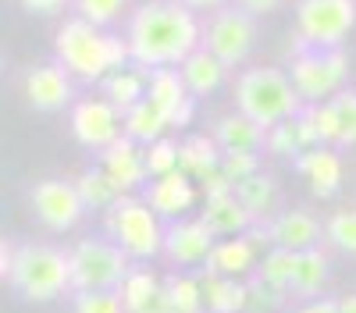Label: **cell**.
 Listing matches in <instances>:
<instances>
[{"instance_id":"obj_1","label":"cell","mask_w":356,"mask_h":313,"mask_svg":"<svg viewBox=\"0 0 356 313\" xmlns=\"http://www.w3.org/2000/svg\"><path fill=\"white\" fill-rule=\"evenodd\" d=\"M125 40L139 68H178L193 50L203 46V25L196 11L178 0H150L132 11Z\"/></svg>"},{"instance_id":"obj_2","label":"cell","mask_w":356,"mask_h":313,"mask_svg":"<svg viewBox=\"0 0 356 313\" xmlns=\"http://www.w3.org/2000/svg\"><path fill=\"white\" fill-rule=\"evenodd\" d=\"M54 50H57V65H65L72 78H82V82H104L111 71H122L132 61L129 40L104 33L100 25L86 22L79 15L57 28Z\"/></svg>"},{"instance_id":"obj_3","label":"cell","mask_w":356,"mask_h":313,"mask_svg":"<svg viewBox=\"0 0 356 313\" xmlns=\"http://www.w3.org/2000/svg\"><path fill=\"white\" fill-rule=\"evenodd\" d=\"M11 292L25 303H54L72 292V260L68 249L47 242H25L15 249V264L8 274Z\"/></svg>"},{"instance_id":"obj_4","label":"cell","mask_w":356,"mask_h":313,"mask_svg":"<svg viewBox=\"0 0 356 313\" xmlns=\"http://www.w3.org/2000/svg\"><path fill=\"white\" fill-rule=\"evenodd\" d=\"M235 110L250 114L264 128H271L303 110V100L292 85V75L275 65H253L235 78Z\"/></svg>"},{"instance_id":"obj_5","label":"cell","mask_w":356,"mask_h":313,"mask_svg":"<svg viewBox=\"0 0 356 313\" xmlns=\"http://www.w3.org/2000/svg\"><path fill=\"white\" fill-rule=\"evenodd\" d=\"M104 232H107L111 242L122 246L132 260H154L157 253H164L168 224L146 199H136L129 192L104 214Z\"/></svg>"},{"instance_id":"obj_6","label":"cell","mask_w":356,"mask_h":313,"mask_svg":"<svg viewBox=\"0 0 356 313\" xmlns=\"http://www.w3.org/2000/svg\"><path fill=\"white\" fill-rule=\"evenodd\" d=\"M68 260H72V292L118 289L132 271V256L111 239H82V242H75L68 249Z\"/></svg>"},{"instance_id":"obj_7","label":"cell","mask_w":356,"mask_h":313,"mask_svg":"<svg viewBox=\"0 0 356 313\" xmlns=\"http://www.w3.org/2000/svg\"><path fill=\"white\" fill-rule=\"evenodd\" d=\"M356 25V0H300L296 50H335Z\"/></svg>"},{"instance_id":"obj_8","label":"cell","mask_w":356,"mask_h":313,"mask_svg":"<svg viewBox=\"0 0 356 313\" xmlns=\"http://www.w3.org/2000/svg\"><path fill=\"white\" fill-rule=\"evenodd\" d=\"M289 75H292V85H296V93H300L303 103L335 100L349 82V57L342 53V46H335V50H296Z\"/></svg>"},{"instance_id":"obj_9","label":"cell","mask_w":356,"mask_h":313,"mask_svg":"<svg viewBox=\"0 0 356 313\" xmlns=\"http://www.w3.org/2000/svg\"><path fill=\"white\" fill-rule=\"evenodd\" d=\"M253 43H257V25L253 15H246L243 8H221L203 25V46L214 57H221L228 68L243 65Z\"/></svg>"},{"instance_id":"obj_10","label":"cell","mask_w":356,"mask_h":313,"mask_svg":"<svg viewBox=\"0 0 356 313\" xmlns=\"http://www.w3.org/2000/svg\"><path fill=\"white\" fill-rule=\"evenodd\" d=\"M29 207H33L36 221L50 232H72V228L82 221L86 203L75 189V182L68 178H43L33 185L29 192Z\"/></svg>"},{"instance_id":"obj_11","label":"cell","mask_w":356,"mask_h":313,"mask_svg":"<svg viewBox=\"0 0 356 313\" xmlns=\"http://www.w3.org/2000/svg\"><path fill=\"white\" fill-rule=\"evenodd\" d=\"M72 135L89 150H107L111 142H118L125 135V118L122 110L111 107L104 96H86L72 103Z\"/></svg>"},{"instance_id":"obj_12","label":"cell","mask_w":356,"mask_h":313,"mask_svg":"<svg viewBox=\"0 0 356 313\" xmlns=\"http://www.w3.org/2000/svg\"><path fill=\"white\" fill-rule=\"evenodd\" d=\"M218 246V235L207 228L203 217L189 221H171L168 232H164V256L175 264V267H196V264H207L211 253Z\"/></svg>"},{"instance_id":"obj_13","label":"cell","mask_w":356,"mask_h":313,"mask_svg":"<svg viewBox=\"0 0 356 313\" xmlns=\"http://www.w3.org/2000/svg\"><path fill=\"white\" fill-rule=\"evenodd\" d=\"M22 93L36 110H65L72 103V71L65 65H33L22 75Z\"/></svg>"},{"instance_id":"obj_14","label":"cell","mask_w":356,"mask_h":313,"mask_svg":"<svg viewBox=\"0 0 356 313\" xmlns=\"http://www.w3.org/2000/svg\"><path fill=\"white\" fill-rule=\"evenodd\" d=\"M150 96L164 114H168V121L171 128H186L193 121V110H196V96L189 93V85L182 78V71L178 68H157L150 71Z\"/></svg>"},{"instance_id":"obj_15","label":"cell","mask_w":356,"mask_h":313,"mask_svg":"<svg viewBox=\"0 0 356 313\" xmlns=\"http://www.w3.org/2000/svg\"><path fill=\"white\" fill-rule=\"evenodd\" d=\"M100 167L118 182V189H122L125 196L150 182V171H146V146H139V142L129 139V135H122L118 142H111L107 150H100Z\"/></svg>"},{"instance_id":"obj_16","label":"cell","mask_w":356,"mask_h":313,"mask_svg":"<svg viewBox=\"0 0 356 313\" xmlns=\"http://www.w3.org/2000/svg\"><path fill=\"white\" fill-rule=\"evenodd\" d=\"M196 182L189 175H182V171H175V175H164V178H150V185H146V203H150L164 221H182L193 203H196Z\"/></svg>"},{"instance_id":"obj_17","label":"cell","mask_w":356,"mask_h":313,"mask_svg":"<svg viewBox=\"0 0 356 313\" xmlns=\"http://www.w3.org/2000/svg\"><path fill=\"white\" fill-rule=\"evenodd\" d=\"M271 246L278 249H292V253H307L324 239V228L310 210H282L271 224H267Z\"/></svg>"},{"instance_id":"obj_18","label":"cell","mask_w":356,"mask_h":313,"mask_svg":"<svg viewBox=\"0 0 356 313\" xmlns=\"http://www.w3.org/2000/svg\"><path fill=\"white\" fill-rule=\"evenodd\" d=\"M292 164L307 178V185L317 199H332L342 189V160L332 146H314V150L300 153Z\"/></svg>"},{"instance_id":"obj_19","label":"cell","mask_w":356,"mask_h":313,"mask_svg":"<svg viewBox=\"0 0 356 313\" xmlns=\"http://www.w3.org/2000/svg\"><path fill=\"white\" fill-rule=\"evenodd\" d=\"M218 146L225 153H260L267 146V128L257 125L250 114L243 110H232V114H221V118L214 121V132Z\"/></svg>"},{"instance_id":"obj_20","label":"cell","mask_w":356,"mask_h":313,"mask_svg":"<svg viewBox=\"0 0 356 313\" xmlns=\"http://www.w3.org/2000/svg\"><path fill=\"white\" fill-rule=\"evenodd\" d=\"M200 217L207 221V228H211V232H214L218 239L246 235L250 228L257 224V221L250 217V210L243 207V199L235 196V189H232V192H221V196H207V199H203Z\"/></svg>"},{"instance_id":"obj_21","label":"cell","mask_w":356,"mask_h":313,"mask_svg":"<svg viewBox=\"0 0 356 313\" xmlns=\"http://www.w3.org/2000/svg\"><path fill=\"white\" fill-rule=\"evenodd\" d=\"M260 249L246 239V235H232V239H218L211 260H207V274H221V278H246L250 271L260 267Z\"/></svg>"},{"instance_id":"obj_22","label":"cell","mask_w":356,"mask_h":313,"mask_svg":"<svg viewBox=\"0 0 356 313\" xmlns=\"http://www.w3.org/2000/svg\"><path fill=\"white\" fill-rule=\"evenodd\" d=\"M178 71H182V78H186V85H189L193 96H211V93H218L221 85H225V78H228V65L221 61V57H214L207 46L193 50L186 61L178 65Z\"/></svg>"},{"instance_id":"obj_23","label":"cell","mask_w":356,"mask_h":313,"mask_svg":"<svg viewBox=\"0 0 356 313\" xmlns=\"http://www.w3.org/2000/svg\"><path fill=\"white\" fill-rule=\"evenodd\" d=\"M200 281H203L207 313H246L250 310V285L243 278L203 274Z\"/></svg>"},{"instance_id":"obj_24","label":"cell","mask_w":356,"mask_h":313,"mask_svg":"<svg viewBox=\"0 0 356 313\" xmlns=\"http://www.w3.org/2000/svg\"><path fill=\"white\" fill-rule=\"evenodd\" d=\"M104 100L118 110H132L139 100H146V93H150V75H146V68H122V71H111L104 82Z\"/></svg>"},{"instance_id":"obj_25","label":"cell","mask_w":356,"mask_h":313,"mask_svg":"<svg viewBox=\"0 0 356 313\" xmlns=\"http://www.w3.org/2000/svg\"><path fill=\"white\" fill-rule=\"evenodd\" d=\"M324 285H328V256H324L321 246L300 253V260H296V274H292V285H289V296L292 299H317L324 292Z\"/></svg>"},{"instance_id":"obj_26","label":"cell","mask_w":356,"mask_h":313,"mask_svg":"<svg viewBox=\"0 0 356 313\" xmlns=\"http://www.w3.org/2000/svg\"><path fill=\"white\" fill-rule=\"evenodd\" d=\"M235 196L243 199V207L250 210V217L257 221V224H271L278 214V182L271 178V175H264V171H257L253 178H246V182H239L235 185Z\"/></svg>"},{"instance_id":"obj_27","label":"cell","mask_w":356,"mask_h":313,"mask_svg":"<svg viewBox=\"0 0 356 313\" xmlns=\"http://www.w3.org/2000/svg\"><path fill=\"white\" fill-rule=\"evenodd\" d=\"M125 118V135L129 139H136L139 146H150V142H157V139H164V132L171 128V121H168V114L146 96V100H139L132 110H125L122 114Z\"/></svg>"},{"instance_id":"obj_28","label":"cell","mask_w":356,"mask_h":313,"mask_svg":"<svg viewBox=\"0 0 356 313\" xmlns=\"http://www.w3.org/2000/svg\"><path fill=\"white\" fill-rule=\"evenodd\" d=\"M75 189H79V196H82L86 210H97V214H107L118 199L125 196L122 189H118V182L107 175L100 164H97V167H86L82 175L75 178Z\"/></svg>"},{"instance_id":"obj_29","label":"cell","mask_w":356,"mask_h":313,"mask_svg":"<svg viewBox=\"0 0 356 313\" xmlns=\"http://www.w3.org/2000/svg\"><path fill=\"white\" fill-rule=\"evenodd\" d=\"M225 150L218 146L214 135H189L182 142V175H189L193 182H203L211 171L221 167Z\"/></svg>"},{"instance_id":"obj_30","label":"cell","mask_w":356,"mask_h":313,"mask_svg":"<svg viewBox=\"0 0 356 313\" xmlns=\"http://www.w3.org/2000/svg\"><path fill=\"white\" fill-rule=\"evenodd\" d=\"M164 285H168L171 313H207L203 281H196L193 274H168Z\"/></svg>"},{"instance_id":"obj_31","label":"cell","mask_w":356,"mask_h":313,"mask_svg":"<svg viewBox=\"0 0 356 313\" xmlns=\"http://www.w3.org/2000/svg\"><path fill=\"white\" fill-rule=\"evenodd\" d=\"M271 157H289L296 160L300 153H307V142H303V128H300V114H292V118L278 121L267 128V146H264Z\"/></svg>"},{"instance_id":"obj_32","label":"cell","mask_w":356,"mask_h":313,"mask_svg":"<svg viewBox=\"0 0 356 313\" xmlns=\"http://www.w3.org/2000/svg\"><path fill=\"white\" fill-rule=\"evenodd\" d=\"M164 285V278H157L150 267H132L129 278L118 285V292H122V303H125V313H132L136 306H143L146 299H150L157 289Z\"/></svg>"},{"instance_id":"obj_33","label":"cell","mask_w":356,"mask_h":313,"mask_svg":"<svg viewBox=\"0 0 356 313\" xmlns=\"http://www.w3.org/2000/svg\"><path fill=\"white\" fill-rule=\"evenodd\" d=\"M296 260H300V253L271 246V249H267V253L260 256V267H257V274H260L264 281H271V285H278V289H285V292H289L292 274H296Z\"/></svg>"},{"instance_id":"obj_34","label":"cell","mask_w":356,"mask_h":313,"mask_svg":"<svg viewBox=\"0 0 356 313\" xmlns=\"http://www.w3.org/2000/svg\"><path fill=\"white\" fill-rule=\"evenodd\" d=\"M146 171H150V178H164V175H175V171H182V142L175 139H157L146 146Z\"/></svg>"},{"instance_id":"obj_35","label":"cell","mask_w":356,"mask_h":313,"mask_svg":"<svg viewBox=\"0 0 356 313\" xmlns=\"http://www.w3.org/2000/svg\"><path fill=\"white\" fill-rule=\"evenodd\" d=\"M324 242L339 253L356 256V207H346L324 221Z\"/></svg>"},{"instance_id":"obj_36","label":"cell","mask_w":356,"mask_h":313,"mask_svg":"<svg viewBox=\"0 0 356 313\" xmlns=\"http://www.w3.org/2000/svg\"><path fill=\"white\" fill-rule=\"evenodd\" d=\"M246 285H250V310L246 313H278L292 299L285 289H278V285H271V281H264L260 274H253Z\"/></svg>"},{"instance_id":"obj_37","label":"cell","mask_w":356,"mask_h":313,"mask_svg":"<svg viewBox=\"0 0 356 313\" xmlns=\"http://www.w3.org/2000/svg\"><path fill=\"white\" fill-rule=\"evenodd\" d=\"M72 313H125V303L118 289L72 292Z\"/></svg>"},{"instance_id":"obj_38","label":"cell","mask_w":356,"mask_h":313,"mask_svg":"<svg viewBox=\"0 0 356 313\" xmlns=\"http://www.w3.org/2000/svg\"><path fill=\"white\" fill-rule=\"evenodd\" d=\"M125 4L129 0H75V11H79V18L104 28V25L118 22V15L125 11Z\"/></svg>"},{"instance_id":"obj_39","label":"cell","mask_w":356,"mask_h":313,"mask_svg":"<svg viewBox=\"0 0 356 313\" xmlns=\"http://www.w3.org/2000/svg\"><path fill=\"white\" fill-rule=\"evenodd\" d=\"M335 107H339V125H342L339 146H356V90H342L335 96Z\"/></svg>"},{"instance_id":"obj_40","label":"cell","mask_w":356,"mask_h":313,"mask_svg":"<svg viewBox=\"0 0 356 313\" xmlns=\"http://www.w3.org/2000/svg\"><path fill=\"white\" fill-rule=\"evenodd\" d=\"M221 171L232 178V185H239V182L253 178L260 171V153H225L221 157Z\"/></svg>"},{"instance_id":"obj_41","label":"cell","mask_w":356,"mask_h":313,"mask_svg":"<svg viewBox=\"0 0 356 313\" xmlns=\"http://www.w3.org/2000/svg\"><path fill=\"white\" fill-rule=\"evenodd\" d=\"M18 4H22L29 15H57L65 4H72V0H18Z\"/></svg>"},{"instance_id":"obj_42","label":"cell","mask_w":356,"mask_h":313,"mask_svg":"<svg viewBox=\"0 0 356 313\" xmlns=\"http://www.w3.org/2000/svg\"><path fill=\"white\" fill-rule=\"evenodd\" d=\"M285 4V0H235V8H243L246 15H271V11H278Z\"/></svg>"},{"instance_id":"obj_43","label":"cell","mask_w":356,"mask_h":313,"mask_svg":"<svg viewBox=\"0 0 356 313\" xmlns=\"http://www.w3.org/2000/svg\"><path fill=\"white\" fill-rule=\"evenodd\" d=\"M296 313H339V299H328V296H317V299H307L296 306Z\"/></svg>"},{"instance_id":"obj_44","label":"cell","mask_w":356,"mask_h":313,"mask_svg":"<svg viewBox=\"0 0 356 313\" xmlns=\"http://www.w3.org/2000/svg\"><path fill=\"white\" fill-rule=\"evenodd\" d=\"M15 249H18V246H15V242H8V239L0 242V278H4V281H8L11 264H15Z\"/></svg>"},{"instance_id":"obj_45","label":"cell","mask_w":356,"mask_h":313,"mask_svg":"<svg viewBox=\"0 0 356 313\" xmlns=\"http://www.w3.org/2000/svg\"><path fill=\"white\" fill-rule=\"evenodd\" d=\"M178 4H186L189 11H221L228 0H178Z\"/></svg>"},{"instance_id":"obj_46","label":"cell","mask_w":356,"mask_h":313,"mask_svg":"<svg viewBox=\"0 0 356 313\" xmlns=\"http://www.w3.org/2000/svg\"><path fill=\"white\" fill-rule=\"evenodd\" d=\"M339 313H356V292H349V296L339 299Z\"/></svg>"}]
</instances>
